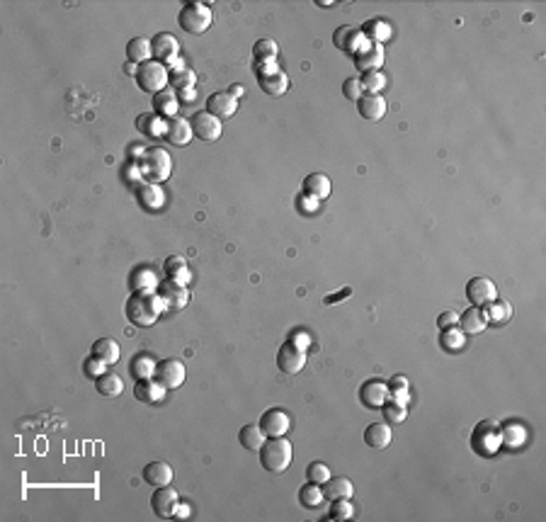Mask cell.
Returning a JSON list of instances; mask_svg holds the SVG:
<instances>
[{"instance_id": "7c38bea8", "label": "cell", "mask_w": 546, "mask_h": 522, "mask_svg": "<svg viewBox=\"0 0 546 522\" xmlns=\"http://www.w3.org/2000/svg\"><path fill=\"white\" fill-rule=\"evenodd\" d=\"M384 59H386V54H384V44H376V42H367L364 47H362L360 52L352 57L355 66H357L362 73L379 71L384 66Z\"/></svg>"}, {"instance_id": "8992f818", "label": "cell", "mask_w": 546, "mask_h": 522, "mask_svg": "<svg viewBox=\"0 0 546 522\" xmlns=\"http://www.w3.org/2000/svg\"><path fill=\"white\" fill-rule=\"evenodd\" d=\"M141 175H146L151 182H165L172 173V160L165 148H148L143 151V158H141Z\"/></svg>"}, {"instance_id": "44dd1931", "label": "cell", "mask_w": 546, "mask_h": 522, "mask_svg": "<svg viewBox=\"0 0 546 522\" xmlns=\"http://www.w3.org/2000/svg\"><path fill=\"white\" fill-rule=\"evenodd\" d=\"M456 326H459L466 336H478V333H483L488 328V316L481 307H469L459 316V324Z\"/></svg>"}, {"instance_id": "e0dca14e", "label": "cell", "mask_w": 546, "mask_h": 522, "mask_svg": "<svg viewBox=\"0 0 546 522\" xmlns=\"http://www.w3.org/2000/svg\"><path fill=\"white\" fill-rule=\"evenodd\" d=\"M258 425L263 427L267 437H284L289 432V427H292V418H289V413L284 408H270L263 413Z\"/></svg>"}, {"instance_id": "4fadbf2b", "label": "cell", "mask_w": 546, "mask_h": 522, "mask_svg": "<svg viewBox=\"0 0 546 522\" xmlns=\"http://www.w3.org/2000/svg\"><path fill=\"white\" fill-rule=\"evenodd\" d=\"M151 49H153V61L158 64H175L177 61V54H180V42L175 37L168 35V32H158L153 39H151Z\"/></svg>"}, {"instance_id": "f1b7e54d", "label": "cell", "mask_w": 546, "mask_h": 522, "mask_svg": "<svg viewBox=\"0 0 546 522\" xmlns=\"http://www.w3.org/2000/svg\"><path fill=\"white\" fill-rule=\"evenodd\" d=\"M177 105H180V97H177V93L172 88H165L158 95H153V107H155L153 112H158L163 119L177 117Z\"/></svg>"}, {"instance_id": "f5cc1de1", "label": "cell", "mask_w": 546, "mask_h": 522, "mask_svg": "<svg viewBox=\"0 0 546 522\" xmlns=\"http://www.w3.org/2000/svg\"><path fill=\"white\" fill-rule=\"evenodd\" d=\"M177 93V97L182 100V102H192L194 97H197V88L194 85H189V88H180V90H175Z\"/></svg>"}, {"instance_id": "4dcf8cb0", "label": "cell", "mask_w": 546, "mask_h": 522, "mask_svg": "<svg viewBox=\"0 0 546 522\" xmlns=\"http://www.w3.org/2000/svg\"><path fill=\"white\" fill-rule=\"evenodd\" d=\"M163 272H165V280L180 282V285H189V280H192L189 268H187V260L180 258V255H170V258H165Z\"/></svg>"}, {"instance_id": "91938a15", "label": "cell", "mask_w": 546, "mask_h": 522, "mask_svg": "<svg viewBox=\"0 0 546 522\" xmlns=\"http://www.w3.org/2000/svg\"><path fill=\"white\" fill-rule=\"evenodd\" d=\"M124 69H126V73H129V76H133V78H136V64H129V61H126V66H124Z\"/></svg>"}, {"instance_id": "c3c4849f", "label": "cell", "mask_w": 546, "mask_h": 522, "mask_svg": "<svg viewBox=\"0 0 546 522\" xmlns=\"http://www.w3.org/2000/svg\"><path fill=\"white\" fill-rule=\"evenodd\" d=\"M328 515H331V520H350V518H355V508L350 501H333L331 513Z\"/></svg>"}, {"instance_id": "9a60e30c", "label": "cell", "mask_w": 546, "mask_h": 522, "mask_svg": "<svg viewBox=\"0 0 546 522\" xmlns=\"http://www.w3.org/2000/svg\"><path fill=\"white\" fill-rule=\"evenodd\" d=\"M180 505V493L170 486H163V488H155V493L151 496V508L158 518L168 520V518H175V510Z\"/></svg>"}, {"instance_id": "7a4b0ae2", "label": "cell", "mask_w": 546, "mask_h": 522, "mask_svg": "<svg viewBox=\"0 0 546 522\" xmlns=\"http://www.w3.org/2000/svg\"><path fill=\"white\" fill-rule=\"evenodd\" d=\"M258 454L267 474H284L294 459V447L287 437H267Z\"/></svg>"}, {"instance_id": "816d5d0a", "label": "cell", "mask_w": 546, "mask_h": 522, "mask_svg": "<svg viewBox=\"0 0 546 522\" xmlns=\"http://www.w3.org/2000/svg\"><path fill=\"white\" fill-rule=\"evenodd\" d=\"M456 324H459V314H456V311H442V314L437 316V326H439V331L452 328V326H456Z\"/></svg>"}, {"instance_id": "ba28073f", "label": "cell", "mask_w": 546, "mask_h": 522, "mask_svg": "<svg viewBox=\"0 0 546 522\" xmlns=\"http://www.w3.org/2000/svg\"><path fill=\"white\" fill-rule=\"evenodd\" d=\"M277 367L284 374L294 376L306 367V350H302L294 340H287L277 352Z\"/></svg>"}, {"instance_id": "ee69618b", "label": "cell", "mask_w": 546, "mask_h": 522, "mask_svg": "<svg viewBox=\"0 0 546 522\" xmlns=\"http://www.w3.org/2000/svg\"><path fill=\"white\" fill-rule=\"evenodd\" d=\"M253 54H255V61H258V64H263V61H275L277 54H280V47H277V42H272V39H260V42H255Z\"/></svg>"}, {"instance_id": "b9f144b4", "label": "cell", "mask_w": 546, "mask_h": 522, "mask_svg": "<svg viewBox=\"0 0 546 522\" xmlns=\"http://www.w3.org/2000/svg\"><path fill=\"white\" fill-rule=\"evenodd\" d=\"M388 398H393V401L405 403V406H408V401H410V384H408V379H405L403 374L391 376V381H388Z\"/></svg>"}, {"instance_id": "9f6ffc18", "label": "cell", "mask_w": 546, "mask_h": 522, "mask_svg": "<svg viewBox=\"0 0 546 522\" xmlns=\"http://www.w3.org/2000/svg\"><path fill=\"white\" fill-rule=\"evenodd\" d=\"M289 340H294V343H297V345L302 348V350H306V348L311 345V340H309V336H306V333H297V336H292V338H289Z\"/></svg>"}, {"instance_id": "9c48e42d", "label": "cell", "mask_w": 546, "mask_h": 522, "mask_svg": "<svg viewBox=\"0 0 546 522\" xmlns=\"http://www.w3.org/2000/svg\"><path fill=\"white\" fill-rule=\"evenodd\" d=\"M367 42H369V39L364 37V32L352 25H343L333 32V44H336L343 54H348V57H355Z\"/></svg>"}, {"instance_id": "52a82bcc", "label": "cell", "mask_w": 546, "mask_h": 522, "mask_svg": "<svg viewBox=\"0 0 546 522\" xmlns=\"http://www.w3.org/2000/svg\"><path fill=\"white\" fill-rule=\"evenodd\" d=\"M136 83L143 93H153L158 95L160 90H165V85L170 83V73H168V66L158 64V61H146V64L138 66L136 71Z\"/></svg>"}, {"instance_id": "d6986e66", "label": "cell", "mask_w": 546, "mask_h": 522, "mask_svg": "<svg viewBox=\"0 0 546 522\" xmlns=\"http://www.w3.org/2000/svg\"><path fill=\"white\" fill-rule=\"evenodd\" d=\"M360 398L367 408H381L388 401V384L379 379H367L360 388Z\"/></svg>"}, {"instance_id": "f546056e", "label": "cell", "mask_w": 546, "mask_h": 522, "mask_svg": "<svg viewBox=\"0 0 546 522\" xmlns=\"http://www.w3.org/2000/svg\"><path fill=\"white\" fill-rule=\"evenodd\" d=\"M126 59H129V64H146V61L153 59V49H151V39L146 37H133L129 39V44H126Z\"/></svg>"}, {"instance_id": "680465c9", "label": "cell", "mask_w": 546, "mask_h": 522, "mask_svg": "<svg viewBox=\"0 0 546 522\" xmlns=\"http://www.w3.org/2000/svg\"><path fill=\"white\" fill-rule=\"evenodd\" d=\"M228 93H231L233 97H241L243 95V85H231V90H228Z\"/></svg>"}, {"instance_id": "cb8c5ba5", "label": "cell", "mask_w": 546, "mask_h": 522, "mask_svg": "<svg viewBox=\"0 0 546 522\" xmlns=\"http://www.w3.org/2000/svg\"><path fill=\"white\" fill-rule=\"evenodd\" d=\"M143 481L153 488L170 486L172 481V466L168 462H148L143 466Z\"/></svg>"}, {"instance_id": "f6af8a7d", "label": "cell", "mask_w": 546, "mask_h": 522, "mask_svg": "<svg viewBox=\"0 0 546 522\" xmlns=\"http://www.w3.org/2000/svg\"><path fill=\"white\" fill-rule=\"evenodd\" d=\"M381 410H384V418H386L388 423H403L405 415H408V406L393 401V398H388V401L381 406Z\"/></svg>"}, {"instance_id": "8fae6325", "label": "cell", "mask_w": 546, "mask_h": 522, "mask_svg": "<svg viewBox=\"0 0 546 522\" xmlns=\"http://www.w3.org/2000/svg\"><path fill=\"white\" fill-rule=\"evenodd\" d=\"M189 124H192L194 136L202 138V141H207V143L216 141V138L221 136V119L211 112H207V109L194 112V117L189 119Z\"/></svg>"}, {"instance_id": "1f68e13d", "label": "cell", "mask_w": 546, "mask_h": 522, "mask_svg": "<svg viewBox=\"0 0 546 522\" xmlns=\"http://www.w3.org/2000/svg\"><path fill=\"white\" fill-rule=\"evenodd\" d=\"M391 440H393V432H391V427H388V423H372L364 430V442L372 449L388 447L391 445Z\"/></svg>"}, {"instance_id": "ac0fdd59", "label": "cell", "mask_w": 546, "mask_h": 522, "mask_svg": "<svg viewBox=\"0 0 546 522\" xmlns=\"http://www.w3.org/2000/svg\"><path fill=\"white\" fill-rule=\"evenodd\" d=\"M133 192H136V199L138 204H141L143 209H148V212H155V209L163 207V190H160L158 182H151V180H138L136 187H133Z\"/></svg>"}, {"instance_id": "d4e9b609", "label": "cell", "mask_w": 546, "mask_h": 522, "mask_svg": "<svg viewBox=\"0 0 546 522\" xmlns=\"http://www.w3.org/2000/svg\"><path fill=\"white\" fill-rule=\"evenodd\" d=\"M165 391L168 388L160 384L158 379H143L136 381V386H133V396L141 403H160L165 398Z\"/></svg>"}, {"instance_id": "3957f363", "label": "cell", "mask_w": 546, "mask_h": 522, "mask_svg": "<svg viewBox=\"0 0 546 522\" xmlns=\"http://www.w3.org/2000/svg\"><path fill=\"white\" fill-rule=\"evenodd\" d=\"M503 447V432L495 420H481L471 432V449L478 457H493Z\"/></svg>"}, {"instance_id": "ffe728a7", "label": "cell", "mask_w": 546, "mask_h": 522, "mask_svg": "<svg viewBox=\"0 0 546 522\" xmlns=\"http://www.w3.org/2000/svg\"><path fill=\"white\" fill-rule=\"evenodd\" d=\"M238 109V97H233L228 90H221V93H211L207 97V112H211L219 119H228L233 117Z\"/></svg>"}, {"instance_id": "5b68a950", "label": "cell", "mask_w": 546, "mask_h": 522, "mask_svg": "<svg viewBox=\"0 0 546 522\" xmlns=\"http://www.w3.org/2000/svg\"><path fill=\"white\" fill-rule=\"evenodd\" d=\"M258 85L263 88V93L272 97H282L289 90V76L277 66V61H263L258 64Z\"/></svg>"}, {"instance_id": "d590c367", "label": "cell", "mask_w": 546, "mask_h": 522, "mask_svg": "<svg viewBox=\"0 0 546 522\" xmlns=\"http://www.w3.org/2000/svg\"><path fill=\"white\" fill-rule=\"evenodd\" d=\"M323 501H326V496H323V488L319 484H314V481H306V484L299 488V503H302L306 510L321 508Z\"/></svg>"}, {"instance_id": "603a6c76", "label": "cell", "mask_w": 546, "mask_h": 522, "mask_svg": "<svg viewBox=\"0 0 546 522\" xmlns=\"http://www.w3.org/2000/svg\"><path fill=\"white\" fill-rule=\"evenodd\" d=\"M194 131L192 124L185 119V117H172L168 119V129H165V138H168L170 146H187L192 141Z\"/></svg>"}, {"instance_id": "83f0119b", "label": "cell", "mask_w": 546, "mask_h": 522, "mask_svg": "<svg viewBox=\"0 0 546 522\" xmlns=\"http://www.w3.org/2000/svg\"><path fill=\"white\" fill-rule=\"evenodd\" d=\"M155 367H158V360L151 357L148 352H138L133 355L131 364H129V372L136 381H143V379H153L155 376Z\"/></svg>"}, {"instance_id": "2e32d148", "label": "cell", "mask_w": 546, "mask_h": 522, "mask_svg": "<svg viewBox=\"0 0 546 522\" xmlns=\"http://www.w3.org/2000/svg\"><path fill=\"white\" fill-rule=\"evenodd\" d=\"M155 292L160 294V299H163L165 309H172V311L185 309L187 302H189V290H187V285H180V282L163 280Z\"/></svg>"}, {"instance_id": "f907efd6", "label": "cell", "mask_w": 546, "mask_h": 522, "mask_svg": "<svg viewBox=\"0 0 546 522\" xmlns=\"http://www.w3.org/2000/svg\"><path fill=\"white\" fill-rule=\"evenodd\" d=\"M343 95L348 100H352V102H357V100L364 95V90H362V83L360 78H348V81L343 83Z\"/></svg>"}, {"instance_id": "7dc6e473", "label": "cell", "mask_w": 546, "mask_h": 522, "mask_svg": "<svg viewBox=\"0 0 546 522\" xmlns=\"http://www.w3.org/2000/svg\"><path fill=\"white\" fill-rule=\"evenodd\" d=\"M170 83L175 90H180V88H189L197 83V73H194L192 69H180V71H172L170 73Z\"/></svg>"}, {"instance_id": "681fc988", "label": "cell", "mask_w": 546, "mask_h": 522, "mask_svg": "<svg viewBox=\"0 0 546 522\" xmlns=\"http://www.w3.org/2000/svg\"><path fill=\"white\" fill-rule=\"evenodd\" d=\"M105 367H107V364H105L102 360H97L95 355H90V357L83 362V374H85L88 379H100V376L105 374Z\"/></svg>"}, {"instance_id": "277c9868", "label": "cell", "mask_w": 546, "mask_h": 522, "mask_svg": "<svg viewBox=\"0 0 546 522\" xmlns=\"http://www.w3.org/2000/svg\"><path fill=\"white\" fill-rule=\"evenodd\" d=\"M211 22H214V15H211L209 5L204 3H187L177 15V25L189 35H204L211 27Z\"/></svg>"}, {"instance_id": "74e56055", "label": "cell", "mask_w": 546, "mask_h": 522, "mask_svg": "<svg viewBox=\"0 0 546 522\" xmlns=\"http://www.w3.org/2000/svg\"><path fill=\"white\" fill-rule=\"evenodd\" d=\"M500 432H503V445H508L512 449L522 447L527 440V430L525 425L515 423V420H510V423H505L503 427H500Z\"/></svg>"}, {"instance_id": "6f0895ef", "label": "cell", "mask_w": 546, "mask_h": 522, "mask_svg": "<svg viewBox=\"0 0 546 522\" xmlns=\"http://www.w3.org/2000/svg\"><path fill=\"white\" fill-rule=\"evenodd\" d=\"M189 513H192V510H189V505L180 501V505H177V510H175V518L187 520V518H189Z\"/></svg>"}, {"instance_id": "8d00e7d4", "label": "cell", "mask_w": 546, "mask_h": 522, "mask_svg": "<svg viewBox=\"0 0 546 522\" xmlns=\"http://www.w3.org/2000/svg\"><path fill=\"white\" fill-rule=\"evenodd\" d=\"M95 388H97L100 396L117 398L121 391H124V381H121L117 374H102L100 379H95Z\"/></svg>"}, {"instance_id": "ab89813d", "label": "cell", "mask_w": 546, "mask_h": 522, "mask_svg": "<svg viewBox=\"0 0 546 522\" xmlns=\"http://www.w3.org/2000/svg\"><path fill=\"white\" fill-rule=\"evenodd\" d=\"M439 345L447 350V352H459V350L466 345V333L461 328H456V326L444 328L442 336H439Z\"/></svg>"}, {"instance_id": "d6a6232c", "label": "cell", "mask_w": 546, "mask_h": 522, "mask_svg": "<svg viewBox=\"0 0 546 522\" xmlns=\"http://www.w3.org/2000/svg\"><path fill=\"white\" fill-rule=\"evenodd\" d=\"M265 440H267V435L263 432V427L255 425V423L243 425L241 432H238V442H241V447L248 449V452H258V449L263 447Z\"/></svg>"}, {"instance_id": "7bdbcfd3", "label": "cell", "mask_w": 546, "mask_h": 522, "mask_svg": "<svg viewBox=\"0 0 546 522\" xmlns=\"http://www.w3.org/2000/svg\"><path fill=\"white\" fill-rule=\"evenodd\" d=\"M360 83L364 95H379L386 88V76H384V71H372V73H362Z\"/></svg>"}, {"instance_id": "60d3db41", "label": "cell", "mask_w": 546, "mask_h": 522, "mask_svg": "<svg viewBox=\"0 0 546 522\" xmlns=\"http://www.w3.org/2000/svg\"><path fill=\"white\" fill-rule=\"evenodd\" d=\"M364 32V37L369 42H376V44H384L388 37H391V25H386L384 20H369L364 27H360Z\"/></svg>"}, {"instance_id": "5bb4252c", "label": "cell", "mask_w": 546, "mask_h": 522, "mask_svg": "<svg viewBox=\"0 0 546 522\" xmlns=\"http://www.w3.org/2000/svg\"><path fill=\"white\" fill-rule=\"evenodd\" d=\"M185 364L180 362V360H160L158 367H155V376L153 379H158L160 384H163L165 388H177L182 386V381H185Z\"/></svg>"}, {"instance_id": "484cf974", "label": "cell", "mask_w": 546, "mask_h": 522, "mask_svg": "<svg viewBox=\"0 0 546 522\" xmlns=\"http://www.w3.org/2000/svg\"><path fill=\"white\" fill-rule=\"evenodd\" d=\"M357 112L362 119L367 121H379L386 114V100L381 95H362L357 100Z\"/></svg>"}, {"instance_id": "11a10c76", "label": "cell", "mask_w": 546, "mask_h": 522, "mask_svg": "<svg viewBox=\"0 0 546 522\" xmlns=\"http://www.w3.org/2000/svg\"><path fill=\"white\" fill-rule=\"evenodd\" d=\"M302 204H304V212H316V209H319V199L309 197V194L302 197Z\"/></svg>"}, {"instance_id": "30bf717a", "label": "cell", "mask_w": 546, "mask_h": 522, "mask_svg": "<svg viewBox=\"0 0 546 522\" xmlns=\"http://www.w3.org/2000/svg\"><path fill=\"white\" fill-rule=\"evenodd\" d=\"M466 299L471 302V307L483 309L498 299V290H495L490 277H471L469 285H466Z\"/></svg>"}, {"instance_id": "6da1fadb", "label": "cell", "mask_w": 546, "mask_h": 522, "mask_svg": "<svg viewBox=\"0 0 546 522\" xmlns=\"http://www.w3.org/2000/svg\"><path fill=\"white\" fill-rule=\"evenodd\" d=\"M165 304L155 290H133L126 302V321L138 328H151L155 321L163 316Z\"/></svg>"}, {"instance_id": "836d02e7", "label": "cell", "mask_w": 546, "mask_h": 522, "mask_svg": "<svg viewBox=\"0 0 546 522\" xmlns=\"http://www.w3.org/2000/svg\"><path fill=\"white\" fill-rule=\"evenodd\" d=\"M331 190H333L331 180H328V175H323V173H314L304 180V194L319 199V202L326 197H331Z\"/></svg>"}, {"instance_id": "bcb514c9", "label": "cell", "mask_w": 546, "mask_h": 522, "mask_svg": "<svg viewBox=\"0 0 546 522\" xmlns=\"http://www.w3.org/2000/svg\"><path fill=\"white\" fill-rule=\"evenodd\" d=\"M331 476H333L331 469H328V464H323V462H311L306 466V479L314 481V484H319V486L326 484Z\"/></svg>"}, {"instance_id": "7402d4cb", "label": "cell", "mask_w": 546, "mask_h": 522, "mask_svg": "<svg viewBox=\"0 0 546 522\" xmlns=\"http://www.w3.org/2000/svg\"><path fill=\"white\" fill-rule=\"evenodd\" d=\"M321 488H323V496H326L331 503L333 501H350V498L355 496V486L348 476H331Z\"/></svg>"}, {"instance_id": "f35d334b", "label": "cell", "mask_w": 546, "mask_h": 522, "mask_svg": "<svg viewBox=\"0 0 546 522\" xmlns=\"http://www.w3.org/2000/svg\"><path fill=\"white\" fill-rule=\"evenodd\" d=\"M483 311H486V316H488V324H493V326H503L512 319V307L508 302H498V299L490 302L488 307H483Z\"/></svg>"}, {"instance_id": "4316f807", "label": "cell", "mask_w": 546, "mask_h": 522, "mask_svg": "<svg viewBox=\"0 0 546 522\" xmlns=\"http://www.w3.org/2000/svg\"><path fill=\"white\" fill-rule=\"evenodd\" d=\"M136 126H138V131H143L146 136L160 138V136H165L168 119H163L158 112H143V114L136 117Z\"/></svg>"}, {"instance_id": "e575fe53", "label": "cell", "mask_w": 546, "mask_h": 522, "mask_svg": "<svg viewBox=\"0 0 546 522\" xmlns=\"http://www.w3.org/2000/svg\"><path fill=\"white\" fill-rule=\"evenodd\" d=\"M93 355H95L97 360H102L105 364L119 362V355H121L119 343L112 340V338H100V340L93 343Z\"/></svg>"}, {"instance_id": "db71d44e", "label": "cell", "mask_w": 546, "mask_h": 522, "mask_svg": "<svg viewBox=\"0 0 546 522\" xmlns=\"http://www.w3.org/2000/svg\"><path fill=\"white\" fill-rule=\"evenodd\" d=\"M350 294H352V290H350V287H345V290H343V292H338V294H328V297L323 299V302H326L328 307H331V304H340V299L350 297Z\"/></svg>"}]
</instances>
